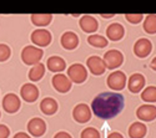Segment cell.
Instances as JSON below:
<instances>
[{
    "instance_id": "1",
    "label": "cell",
    "mask_w": 156,
    "mask_h": 138,
    "mask_svg": "<svg viewBox=\"0 0 156 138\" xmlns=\"http://www.w3.org/2000/svg\"><path fill=\"white\" fill-rule=\"evenodd\" d=\"M125 106V99L118 92H102L91 102L94 115L101 119H111L118 116Z\"/></svg>"
},
{
    "instance_id": "2",
    "label": "cell",
    "mask_w": 156,
    "mask_h": 138,
    "mask_svg": "<svg viewBox=\"0 0 156 138\" xmlns=\"http://www.w3.org/2000/svg\"><path fill=\"white\" fill-rule=\"evenodd\" d=\"M44 51L41 49H39L36 46H25L21 51V60L25 65L29 66H35L37 64H40V60L43 59Z\"/></svg>"
},
{
    "instance_id": "3",
    "label": "cell",
    "mask_w": 156,
    "mask_h": 138,
    "mask_svg": "<svg viewBox=\"0 0 156 138\" xmlns=\"http://www.w3.org/2000/svg\"><path fill=\"white\" fill-rule=\"evenodd\" d=\"M68 77L71 82L75 83H83L87 79V70L81 64H73L68 69Z\"/></svg>"
},
{
    "instance_id": "4",
    "label": "cell",
    "mask_w": 156,
    "mask_h": 138,
    "mask_svg": "<svg viewBox=\"0 0 156 138\" xmlns=\"http://www.w3.org/2000/svg\"><path fill=\"white\" fill-rule=\"evenodd\" d=\"M104 62L105 66L109 70H115L122 65L124 62V55L119 51V50H109L104 55Z\"/></svg>"
},
{
    "instance_id": "5",
    "label": "cell",
    "mask_w": 156,
    "mask_h": 138,
    "mask_svg": "<svg viewBox=\"0 0 156 138\" xmlns=\"http://www.w3.org/2000/svg\"><path fill=\"white\" fill-rule=\"evenodd\" d=\"M106 82L109 89L114 91H121L126 86V75L122 71H114L109 75Z\"/></svg>"
},
{
    "instance_id": "6",
    "label": "cell",
    "mask_w": 156,
    "mask_h": 138,
    "mask_svg": "<svg viewBox=\"0 0 156 138\" xmlns=\"http://www.w3.org/2000/svg\"><path fill=\"white\" fill-rule=\"evenodd\" d=\"M73 118L77 123H86L91 119V108L86 103L76 105L73 109Z\"/></svg>"
},
{
    "instance_id": "7",
    "label": "cell",
    "mask_w": 156,
    "mask_h": 138,
    "mask_svg": "<svg viewBox=\"0 0 156 138\" xmlns=\"http://www.w3.org/2000/svg\"><path fill=\"white\" fill-rule=\"evenodd\" d=\"M31 41L39 47H45L51 42V34L46 29H36L31 34Z\"/></svg>"
},
{
    "instance_id": "8",
    "label": "cell",
    "mask_w": 156,
    "mask_h": 138,
    "mask_svg": "<svg viewBox=\"0 0 156 138\" xmlns=\"http://www.w3.org/2000/svg\"><path fill=\"white\" fill-rule=\"evenodd\" d=\"M51 83H53L54 89L60 93H66L71 90V81L66 75L56 73L51 80Z\"/></svg>"
},
{
    "instance_id": "9",
    "label": "cell",
    "mask_w": 156,
    "mask_h": 138,
    "mask_svg": "<svg viewBox=\"0 0 156 138\" xmlns=\"http://www.w3.org/2000/svg\"><path fill=\"white\" fill-rule=\"evenodd\" d=\"M28 132L33 137H41L46 132V123L44 119L35 117L28 122Z\"/></svg>"
},
{
    "instance_id": "10",
    "label": "cell",
    "mask_w": 156,
    "mask_h": 138,
    "mask_svg": "<svg viewBox=\"0 0 156 138\" xmlns=\"http://www.w3.org/2000/svg\"><path fill=\"white\" fill-rule=\"evenodd\" d=\"M145 77L141 73H134L127 80V89L131 93H139L142 92L145 89Z\"/></svg>"
},
{
    "instance_id": "11",
    "label": "cell",
    "mask_w": 156,
    "mask_h": 138,
    "mask_svg": "<svg viewBox=\"0 0 156 138\" xmlns=\"http://www.w3.org/2000/svg\"><path fill=\"white\" fill-rule=\"evenodd\" d=\"M152 51V44L149 39H139L134 45V54L139 59L147 57Z\"/></svg>"
},
{
    "instance_id": "12",
    "label": "cell",
    "mask_w": 156,
    "mask_h": 138,
    "mask_svg": "<svg viewBox=\"0 0 156 138\" xmlns=\"http://www.w3.org/2000/svg\"><path fill=\"white\" fill-rule=\"evenodd\" d=\"M86 66L90 70V72L95 75V76H100V75H102L106 71L105 62L99 56H90L86 61Z\"/></svg>"
},
{
    "instance_id": "13",
    "label": "cell",
    "mask_w": 156,
    "mask_h": 138,
    "mask_svg": "<svg viewBox=\"0 0 156 138\" xmlns=\"http://www.w3.org/2000/svg\"><path fill=\"white\" fill-rule=\"evenodd\" d=\"M21 106L20 98L15 93H8L3 98V108L8 113H15Z\"/></svg>"
},
{
    "instance_id": "14",
    "label": "cell",
    "mask_w": 156,
    "mask_h": 138,
    "mask_svg": "<svg viewBox=\"0 0 156 138\" xmlns=\"http://www.w3.org/2000/svg\"><path fill=\"white\" fill-rule=\"evenodd\" d=\"M20 96L25 102H35L39 97V89L33 83H25L20 90Z\"/></svg>"
},
{
    "instance_id": "15",
    "label": "cell",
    "mask_w": 156,
    "mask_h": 138,
    "mask_svg": "<svg viewBox=\"0 0 156 138\" xmlns=\"http://www.w3.org/2000/svg\"><path fill=\"white\" fill-rule=\"evenodd\" d=\"M136 116L140 121L151 122V121L156 119V107L152 105H142L137 108Z\"/></svg>"
},
{
    "instance_id": "16",
    "label": "cell",
    "mask_w": 156,
    "mask_h": 138,
    "mask_svg": "<svg viewBox=\"0 0 156 138\" xmlns=\"http://www.w3.org/2000/svg\"><path fill=\"white\" fill-rule=\"evenodd\" d=\"M124 35H125V29L119 22H114L109 25L106 29V36L111 41H120L124 37Z\"/></svg>"
},
{
    "instance_id": "17",
    "label": "cell",
    "mask_w": 156,
    "mask_h": 138,
    "mask_svg": "<svg viewBox=\"0 0 156 138\" xmlns=\"http://www.w3.org/2000/svg\"><path fill=\"white\" fill-rule=\"evenodd\" d=\"M60 42H61V46L66 50H74L79 45V36H77L75 32L73 31H66L64 32L61 39H60Z\"/></svg>"
},
{
    "instance_id": "18",
    "label": "cell",
    "mask_w": 156,
    "mask_h": 138,
    "mask_svg": "<svg viewBox=\"0 0 156 138\" xmlns=\"http://www.w3.org/2000/svg\"><path fill=\"white\" fill-rule=\"evenodd\" d=\"M79 25H80V28L83 31L85 32H95L99 28V22L98 20L91 16V15H83L81 19L79 20Z\"/></svg>"
},
{
    "instance_id": "19",
    "label": "cell",
    "mask_w": 156,
    "mask_h": 138,
    "mask_svg": "<svg viewBox=\"0 0 156 138\" xmlns=\"http://www.w3.org/2000/svg\"><path fill=\"white\" fill-rule=\"evenodd\" d=\"M58 108H59L58 102L55 101L54 98H51V97H46V98H44L43 101L40 102V109H41L43 113L46 115V116L55 115L58 112Z\"/></svg>"
},
{
    "instance_id": "20",
    "label": "cell",
    "mask_w": 156,
    "mask_h": 138,
    "mask_svg": "<svg viewBox=\"0 0 156 138\" xmlns=\"http://www.w3.org/2000/svg\"><path fill=\"white\" fill-rule=\"evenodd\" d=\"M46 66L51 72H61L66 69V62L60 56H51L46 61Z\"/></svg>"
},
{
    "instance_id": "21",
    "label": "cell",
    "mask_w": 156,
    "mask_h": 138,
    "mask_svg": "<svg viewBox=\"0 0 156 138\" xmlns=\"http://www.w3.org/2000/svg\"><path fill=\"white\" fill-rule=\"evenodd\" d=\"M147 133V127L142 122H134L129 127V137L130 138H144Z\"/></svg>"
},
{
    "instance_id": "22",
    "label": "cell",
    "mask_w": 156,
    "mask_h": 138,
    "mask_svg": "<svg viewBox=\"0 0 156 138\" xmlns=\"http://www.w3.org/2000/svg\"><path fill=\"white\" fill-rule=\"evenodd\" d=\"M45 75V65L44 64H37L35 66H33L29 71V79L33 82H37L40 81Z\"/></svg>"
},
{
    "instance_id": "23",
    "label": "cell",
    "mask_w": 156,
    "mask_h": 138,
    "mask_svg": "<svg viewBox=\"0 0 156 138\" xmlns=\"http://www.w3.org/2000/svg\"><path fill=\"white\" fill-rule=\"evenodd\" d=\"M30 18H31V22L35 26H40V28L46 26L53 20V15L50 14H33Z\"/></svg>"
},
{
    "instance_id": "24",
    "label": "cell",
    "mask_w": 156,
    "mask_h": 138,
    "mask_svg": "<svg viewBox=\"0 0 156 138\" xmlns=\"http://www.w3.org/2000/svg\"><path fill=\"white\" fill-rule=\"evenodd\" d=\"M87 44L93 47H98V49H102V47H106L109 41L108 39H105L104 36L101 35H90L87 37Z\"/></svg>"
},
{
    "instance_id": "25",
    "label": "cell",
    "mask_w": 156,
    "mask_h": 138,
    "mask_svg": "<svg viewBox=\"0 0 156 138\" xmlns=\"http://www.w3.org/2000/svg\"><path fill=\"white\" fill-rule=\"evenodd\" d=\"M144 31L150 34V35H154L156 34V15L155 14H150L147 15L145 19H144Z\"/></svg>"
},
{
    "instance_id": "26",
    "label": "cell",
    "mask_w": 156,
    "mask_h": 138,
    "mask_svg": "<svg viewBox=\"0 0 156 138\" xmlns=\"http://www.w3.org/2000/svg\"><path fill=\"white\" fill-rule=\"evenodd\" d=\"M141 99L145 101V102H150V103L156 102V87L155 86H149V87H146V89L142 90Z\"/></svg>"
},
{
    "instance_id": "27",
    "label": "cell",
    "mask_w": 156,
    "mask_h": 138,
    "mask_svg": "<svg viewBox=\"0 0 156 138\" xmlns=\"http://www.w3.org/2000/svg\"><path fill=\"white\" fill-rule=\"evenodd\" d=\"M80 138H101V136H100V132L96 128L89 127V128H85L81 132Z\"/></svg>"
},
{
    "instance_id": "28",
    "label": "cell",
    "mask_w": 156,
    "mask_h": 138,
    "mask_svg": "<svg viewBox=\"0 0 156 138\" xmlns=\"http://www.w3.org/2000/svg\"><path fill=\"white\" fill-rule=\"evenodd\" d=\"M11 55V50L8 45L5 44H0V62L6 61Z\"/></svg>"
},
{
    "instance_id": "29",
    "label": "cell",
    "mask_w": 156,
    "mask_h": 138,
    "mask_svg": "<svg viewBox=\"0 0 156 138\" xmlns=\"http://www.w3.org/2000/svg\"><path fill=\"white\" fill-rule=\"evenodd\" d=\"M125 19L130 22V24H139L144 20V15L142 14H125Z\"/></svg>"
},
{
    "instance_id": "30",
    "label": "cell",
    "mask_w": 156,
    "mask_h": 138,
    "mask_svg": "<svg viewBox=\"0 0 156 138\" xmlns=\"http://www.w3.org/2000/svg\"><path fill=\"white\" fill-rule=\"evenodd\" d=\"M10 134V130L5 124H0V138H8Z\"/></svg>"
},
{
    "instance_id": "31",
    "label": "cell",
    "mask_w": 156,
    "mask_h": 138,
    "mask_svg": "<svg viewBox=\"0 0 156 138\" xmlns=\"http://www.w3.org/2000/svg\"><path fill=\"white\" fill-rule=\"evenodd\" d=\"M54 138H73L68 132H64V131H61V132H58L55 136H54Z\"/></svg>"
},
{
    "instance_id": "32",
    "label": "cell",
    "mask_w": 156,
    "mask_h": 138,
    "mask_svg": "<svg viewBox=\"0 0 156 138\" xmlns=\"http://www.w3.org/2000/svg\"><path fill=\"white\" fill-rule=\"evenodd\" d=\"M108 138H124V137H122V134L119 133V132H111V133L108 136Z\"/></svg>"
},
{
    "instance_id": "33",
    "label": "cell",
    "mask_w": 156,
    "mask_h": 138,
    "mask_svg": "<svg viewBox=\"0 0 156 138\" xmlns=\"http://www.w3.org/2000/svg\"><path fill=\"white\" fill-rule=\"evenodd\" d=\"M14 138H31V137L29 134H27L25 132H19V133H16L14 136Z\"/></svg>"
},
{
    "instance_id": "34",
    "label": "cell",
    "mask_w": 156,
    "mask_h": 138,
    "mask_svg": "<svg viewBox=\"0 0 156 138\" xmlns=\"http://www.w3.org/2000/svg\"><path fill=\"white\" fill-rule=\"evenodd\" d=\"M150 67H151L154 71H156V57H154L152 61L150 62Z\"/></svg>"
},
{
    "instance_id": "35",
    "label": "cell",
    "mask_w": 156,
    "mask_h": 138,
    "mask_svg": "<svg viewBox=\"0 0 156 138\" xmlns=\"http://www.w3.org/2000/svg\"><path fill=\"white\" fill-rule=\"evenodd\" d=\"M101 18H104V19H110V18H114V14H101Z\"/></svg>"
},
{
    "instance_id": "36",
    "label": "cell",
    "mask_w": 156,
    "mask_h": 138,
    "mask_svg": "<svg viewBox=\"0 0 156 138\" xmlns=\"http://www.w3.org/2000/svg\"><path fill=\"white\" fill-rule=\"evenodd\" d=\"M0 117H2V113H0Z\"/></svg>"
}]
</instances>
